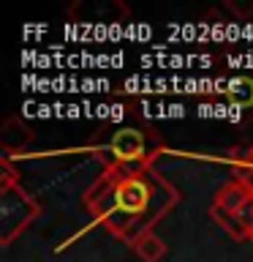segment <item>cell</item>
I'll use <instances>...</instances> for the list:
<instances>
[{
  "label": "cell",
  "instance_id": "obj_7",
  "mask_svg": "<svg viewBox=\"0 0 253 262\" xmlns=\"http://www.w3.org/2000/svg\"><path fill=\"white\" fill-rule=\"evenodd\" d=\"M223 93L237 106H253V79L250 77H234L232 82H226Z\"/></svg>",
  "mask_w": 253,
  "mask_h": 262
},
{
  "label": "cell",
  "instance_id": "obj_1",
  "mask_svg": "<svg viewBox=\"0 0 253 262\" xmlns=\"http://www.w3.org/2000/svg\"><path fill=\"white\" fill-rule=\"evenodd\" d=\"M180 200V188L153 167H106L85 188L82 208L93 216V224L131 246L139 235L153 232Z\"/></svg>",
  "mask_w": 253,
  "mask_h": 262
},
{
  "label": "cell",
  "instance_id": "obj_3",
  "mask_svg": "<svg viewBox=\"0 0 253 262\" xmlns=\"http://www.w3.org/2000/svg\"><path fill=\"white\" fill-rule=\"evenodd\" d=\"M41 216V202L19 186L0 188V246H11Z\"/></svg>",
  "mask_w": 253,
  "mask_h": 262
},
{
  "label": "cell",
  "instance_id": "obj_9",
  "mask_svg": "<svg viewBox=\"0 0 253 262\" xmlns=\"http://www.w3.org/2000/svg\"><path fill=\"white\" fill-rule=\"evenodd\" d=\"M250 243H253V241H250Z\"/></svg>",
  "mask_w": 253,
  "mask_h": 262
},
{
  "label": "cell",
  "instance_id": "obj_5",
  "mask_svg": "<svg viewBox=\"0 0 253 262\" xmlns=\"http://www.w3.org/2000/svg\"><path fill=\"white\" fill-rule=\"evenodd\" d=\"M131 251L136 254L142 262H161L163 257L169 254V246H166V241L155 232H144V235H139L134 243H131Z\"/></svg>",
  "mask_w": 253,
  "mask_h": 262
},
{
  "label": "cell",
  "instance_id": "obj_8",
  "mask_svg": "<svg viewBox=\"0 0 253 262\" xmlns=\"http://www.w3.org/2000/svg\"><path fill=\"white\" fill-rule=\"evenodd\" d=\"M19 186V169L11 164L8 156H0V188H11Z\"/></svg>",
  "mask_w": 253,
  "mask_h": 262
},
{
  "label": "cell",
  "instance_id": "obj_6",
  "mask_svg": "<svg viewBox=\"0 0 253 262\" xmlns=\"http://www.w3.org/2000/svg\"><path fill=\"white\" fill-rule=\"evenodd\" d=\"M226 161H229V167H232L234 178L242 180L248 188H253V145L234 147V150L226 156Z\"/></svg>",
  "mask_w": 253,
  "mask_h": 262
},
{
  "label": "cell",
  "instance_id": "obj_2",
  "mask_svg": "<svg viewBox=\"0 0 253 262\" xmlns=\"http://www.w3.org/2000/svg\"><path fill=\"white\" fill-rule=\"evenodd\" d=\"M161 139L134 126H120L95 147V156L106 167H153L161 150Z\"/></svg>",
  "mask_w": 253,
  "mask_h": 262
},
{
  "label": "cell",
  "instance_id": "obj_4",
  "mask_svg": "<svg viewBox=\"0 0 253 262\" xmlns=\"http://www.w3.org/2000/svg\"><path fill=\"white\" fill-rule=\"evenodd\" d=\"M253 196V188H248L242 183V180H226L223 186L218 188L215 194H212V205H210V216L212 219H220V216H234L237 210L242 208L245 202H248Z\"/></svg>",
  "mask_w": 253,
  "mask_h": 262
}]
</instances>
